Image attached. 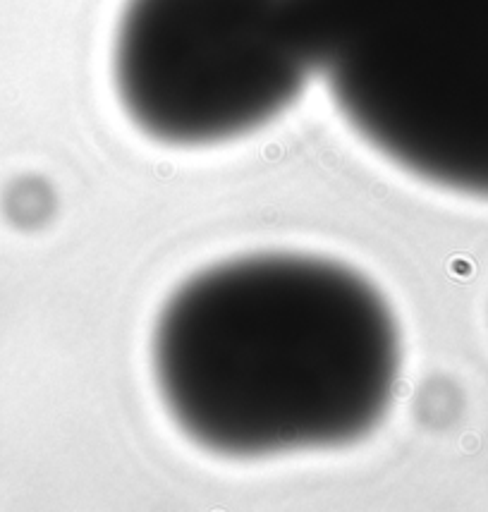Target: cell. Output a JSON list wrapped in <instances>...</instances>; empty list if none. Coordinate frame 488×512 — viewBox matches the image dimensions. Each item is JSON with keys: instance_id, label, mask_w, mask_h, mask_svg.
Here are the masks:
<instances>
[{"instance_id": "7a4b0ae2", "label": "cell", "mask_w": 488, "mask_h": 512, "mask_svg": "<svg viewBox=\"0 0 488 512\" xmlns=\"http://www.w3.org/2000/svg\"><path fill=\"white\" fill-rule=\"evenodd\" d=\"M355 132L419 180L488 199V0H295Z\"/></svg>"}, {"instance_id": "6da1fadb", "label": "cell", "mask_w": 488, "mask_h": 512, "mask_svg": "<svg viewBox=\"0 0 488 512\" xmlns=\"http://www.w3.org/2000/svg\"><path fill=\"white\" fill-rule=\"evenodd\" d=\"M386 297L338 261L252 254L170 295L151 338L163 405L230 460L340 448L381 424L400 379Z\"/></svg>"}, {"instance_id": "3957f363", "label": "cell", "mask_w": 488, "mask_h": 512, "mask_svg": "<svg viewBox=\"0 0 488 512\" xmlns=\"http://www.w3.org/2000/svg\"><path fill=\"white\" fill-rule=\"evenodd\" d=\"M311 72L295 0H127L115 27L122 108L168 146L261 130L297 101Z\"/></svg>"}]
</instances>
